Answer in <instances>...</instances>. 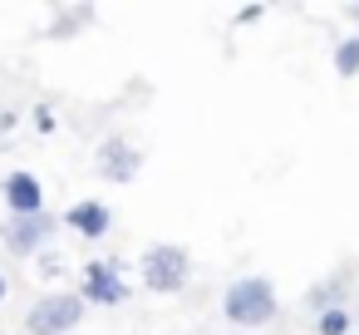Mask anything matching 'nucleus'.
Masks as SVG:
<instances>
[{"instance_id":"nucleus-1","label":"nucleus","mask_w":359,"mask_h":335,"mask_svg":"<svg viewBox=\"0 0 359 335\" xmlns=\"http://www.w3.org/2000/svg\"><path fill=\"white\" fill-rule=\"evenodd\" d=\"M222 315H226L231 325H241V330L271 325V320L280 315V291H276V281L261 276V271L236 276V281L222 291Z\"/></svg>"},{"instance_id":"nucleus-2","label":"nucleus","mask_w":359,"mask_h":335,"mask_svg":"<svg viewBox=\"0 0 359 335\" xmlns=\"http://www.w3.org/2000/svg\"><path fill=\"white\" fill-rule=\"evenodd\" d=\"M138 281H143L153 296H177V291H187V281H192V251H187L182 242H153V247H143V256H138Z\"/></svg>"},{"instance_id":"nucleus-3","label":"nucleus","mask_w":359,"mask_h":335,"mask_svg":"<svg viewBox=\"0 0 359 335\" xmlns=\"http://www.w3.org/2000/svg\"><path fill=\"white\" fill-rule=\"evenodd\" d=\"M79 301L84 306H99V310H118V306H128V276H123V261L118 256H99V261H89V266H79Z\"/></svg>"},{"instance_id":"nucleus-4","label":"nucleus","mask_w":359,"mask_h":335,"mask_svg":"<svg viewBox=\"0 0 359 335\" xmlns=\"http://www.w3.org/2000/svg\"><path fill=\"white\" fill-rule=\"evenodd\" d=\"M84 325V301L79 291H45L25 310V335H74Z\"/></svg>"},{"instance_id":"nucleus-5","label":"nucleus","mask_w":359,"mask_h":335,"mask_svg":"<svg viewBox=\"0 0 359 335\" xmlns=\"http://www.w3.org/2000/svg\"><path fill=\"white\" fill-rule=\"evenodd\" d=\"M60 217L55 212H35V217H6L0 222V247L11 256H45V247L55 242Z\"/></svg>"},{"instance_id":"nucleus-6","label":"nucleus","mask_w":359,"mask_h":335,"mask_svg":"<svg viewBox=\"0 0 359 335\" xmlns=\"http://www.w3.org/2000/svg\"><path fill=\"white\" fill-rule=\"evenodd\" d=\"M94 173H99L104 183H133V178L143 173V153H138L123 133H109V138H99V148H94Z\"/></svg>"},{"instance_id":"nucleus-7","label":"nucleus","mask_w":359,"mask_h":335,"mask_svg":"<svg viewBox=\"0 0 359 335\" xmlns=\"http://www.w3.org/2000/svg\"><path fill=\"white\" fill-rule=\"evenodd\" d=\"M0 202H6L11 217H35V212H50L45 207V183L30 173V168H15L0 178Z\"/></svg>"},{"instance_id":"nucleus-8","label":"nucleus","mask_w":359,"mask_h":335,"mask_svg":"<svg viewBox=\"0 0 359 335\" xmlns=\"http://www.w3.org/2000/svg\"><path fill=\"white\" fill-rule=\"evenodd\" d=\"M349 291H354V261H344V266H334L330 276H320L315 286H305L300 306H305L310 315H325V310H334V306H349Z\"/></svg>"},{"instance_id":"nucleus-9","label":"nucleus","mask_w":359,"mask_h":335,"mask_svg":"<svg viewBox=\"0 0 359 335\" xmlns=\"http://www.w3.org/2000/svg\"><path fill=\"white\" fill-rule=\"evenodd\" d=\"M65 227H69L74 237H84V242H104V237L114 232V207L99 202V197H79V202H69Z\"/></svg>"},{"instance_id":"nucleus-10","label":"nucleus","mask_w":359,"mask_h":335,"mask_svg":"<svg viewBox=\"0 0 359 335\" xmlns=\"http://www.w3.org/2000/svg\"><path fill=\"white\" fill-rule=\"evenodd\" d=\"M94 20H99V11H94V6H60V11L50 15L45 35H50V40H74V35H84Z\"/></svg>"},{"instance_id":"nucleus-11","label":"nucleus","mask_w":359,"mask_h":335,"mask_svg":"<svg viewBox=\"0 0 359 335\" xmlns=\"http://www.w3.org/2000/svg\"><path fill=\"white\" fill-rule=\"evenodd\" d=\"M334 74L339 79H354L359 74V35H344V40H334Z\"/></svg>"},{"instance_id":"nucleus-12","label":"nucleus","mask_w":359,"mask_h":335,"mask_svg":"<svg viewBox=\"0 0 359 335\" xmlns=\"http://www.w3.org/2000/svg\"><path fill=\"white\" fill-rule=\"evenodd\" d=\"M354 330V310L349 306H334L325 315H315V335H349Z\"/></svg>"},{"instance_id":"nucleus-13","label":"nucleus","mask_w":359,"mask_h":335,"mask_svg":"<svg viewBox=\"0 0 359 335\" xmlns=\"http://www.w3.org/2000/svg\"><path fill=\"white\" fill-rule=\"evenodd\" d=\"M261 15H266L261 6H241V11H236V25H251V20H261Z\"/></svg>"},{"instance_id":"nucleus-14","label":"nucleus","mask_w":359,"mask_h":335,"mask_svg":"<svg viewBox=\"0 0 359 335\" xmlns=\"http://www.w3.org/2000/svg\"><path fill=\"white\" fill-rule=\"evenodd\" d=\"M35 124H40V133H50V129H55V119H50V109H35Z\"/></svg>"},{"instance_id":"nucleus-15","label":"nucleus","mask_w":359,"mask_h":335,"mask_svg":"<svg viewBox=\"0 0 359 335\" xmlns=\"http://www.w3.org/2000/svg\"><path fill=\"white\" fill-rule=\"evenodd\" d=\"M11 129H15V114H11V109H0V133H11Z\"/></svg>"},{"instance_id":"nucleus-16","label":"nucleus","mask_w":359,"mask_h":335,"mask_svg":"<svg viewBox=\"0 0 359 335\" xmlns=\"http://www.w3.org/2000/svg\"><path fill=\"white\" fill-rule=\"evenodd\" d=\"M11 296V281H6V271H0V301H6Z\"/></svg>"}]
</instances>
